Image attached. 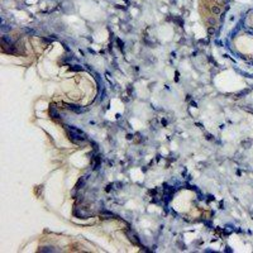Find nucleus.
Masks as SVG:
<instances>
[{
	"mask_svg": "<svg viewBox=\"0 0 253 253\" xmlns=\"http://www.w3.org/2000/svg\"><path fill=\"white\" fill-rule=\"evenodd\" d=\"M67 133H69V138L71 139L74 143L81 144L86 141V135L84 134L81 130H79L78 128H74V126H67Z\"/></svg>",
	"mask_w": 253,
	"mask_h": 253,
	"instance_id": "obj_1",
	"label": "nucleus"
},
{
	"mask_svg": "<svg viewBox=\"0 0 253 253\" xmlns=\"http://www.w3.org/2000/svg\"><path fill=\"white\" fill-rule=\"evenodd\" d=\"M66 107L69 108L70 110H74V112H76V113L84 112V109H81V108L78 107V105H74V104H66Z\"/></svg>",
	"mask_w": 253,
	"mask_h": 253,
	"instance_id": "obj_2",
	"label": "nucleus"
},
{
	"mask_svg": "<svg viewBox=\"0 0 253 253\" xmlns=\"http://www.w3.org/2000/svg\"><path fill=\"white\" fill-rule=\"evenodd\" d=\"M49 114H51V117H53V118H60V114H58L57 110L55 109V107L49 108Z\"/></svg>",
	"mask_w": 253,
	"mask_h": 253,
	"instance_id": "obj_3",
	"label": "nucleus"
}]
</instances>
